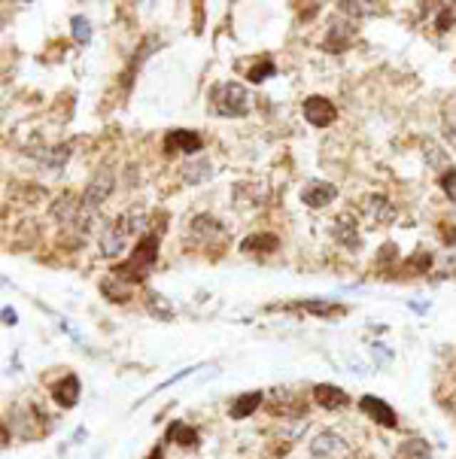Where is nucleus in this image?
I'll list each match as a JSON object with an SVG mask.
<instances>
[{
    "label": "nucleus",
    "mask_w": 456,
    "mask_h": 459,
    "mask_svg": "<svg viewBox=\"0 0 456 459\" xmlns=\"http://www.w3.org/2000/svg\"><path fill=\"white\" fill-rule=\"evenodd\" d=\"M155 262H158V234H143L140 240H137L131 259L125 262V265H116V271H113V274L122 277V280L140 283L146 277V271H150Z\"/></svg>",
    "instance_id": "nucleus-1"
},
{
    "label": "nucleus",
    "mask_w": 456,
    "mask_h": 459,
    "mask_svg": "<svg viewBox=\"0 0 456 459\" xmlns=\"http://www.w3.org/2000/svg\"><path fill=\"white\" fill-rule=\"evenodd\" d=\"M213 104L216 113H222V116H244L249 110L247 88L241 83H219L213 88Z\"/></svg>",
    "instance_id": "nucleus-2"
},
{
    "label": "nucleus",
    "mask_w": 456,
    "mask_h": 459,
    "mask_svg": "<svg viewBox=\"0 0 456 459\" xmlns=\"http://www.w3.org/2000/svg\"><path fill=\"white\" fill-rule=\"evenodd\" d=\"M165 155H195L201 153V134L195 131H186V128H174V131H167L165 134Z\"/></svg>",
    "instance_id": "nucleus-3"
},
{
    "label": "nucleus",
    "mask_w": 456,
    "mask_h": 459,
    "mask_svg": "<svg viewBox=\"0 0 456 459\" xmlns=\"http://www.w3.org/2000/svg\"><path fill=\"white\" fill-rule=\"evenodd\" d=\"M335 116H338V110H335V104L328 98L314 95V98L304 100V119L311 122L314 128H326V125H332Z\"/></svg>",
    "instance_id": "nucleus-4"
},
{
    "label": "nucleus",
    "mask_w": 456,
    "mask_h": 459,
    "mask_svg": "<svg viewBox=\"0 0 456 459\" xmlns=\"http://www.w3.org/2000/svg\"><path fill=\"white\" fill-rule=\"evenodd\" d=\"M359 408H362V414H368L374 423H380V426H386V429H395V426H398L395 411H393L390 405H386V401H380V398L365 396V398L359 401Z\"/></svg>",
    "instance_id": "nucleus-5"
},
{
    "label": "nucleus",
    "mask_w": 456,
    "mask_h": 459,
    "mask_svg": "<svg viewBox=\"0 0 456 459\" xmlns=\"http://www.w3.org/2000/svg\"><path fill=\"white\" fill-rule=\"evenodd\" d=\"M314 401L319 408H326V411H338V408H344L350 405V396L344 393L341 386H328V383H316L314 386Z\"/></svg>",
    "instance_id": "nucleus-6"
},
{
    "label": "nucleus",
    "mask_w": 456,
    "mask_h": 459,
    "mask_svg": "<svg viewBox=\"0 0 456 459\" xmlns=\"http://www.w3.org/2000/svg\"><path fill=\"white\" fill-rule=\"evenodd\" d=\"M311 453L316 456V459H341L347 453V444L338 438V435H332V432H326V435H319V438L311 444Z\"/></svg>",
    "instance_id": "nucleus-7"
},
{
    "label": "nucleus",
    "mask_w": 456,
    "mask_h": 459,
    "mask_svg": "<svg viewBox=\"0 0 456 459\" xmlns=\"http://www.w3.org/2000/svg\"><path fill=\"white\" fill-rule=\"evenodd\" d=\"M301 198L307 207H326V204H332L338 198V189L332 186V182H311V186H304L301 192Z\"/></svg>",
    "instance_id": "nucleus-8"
},
{
    "label": "nucleus",
    "mask_w": 456,
    "mask_h": 459,
    "mask_svg": "<svg viewBox=\"0 0 456 459\" xmlns=\"http://www.w3.org/2000/svg\"><path fill=\"white\" fill-rule=\"evenodd\" d=\"M113 192V174H98L95 177V182H91V186L86 189V204L88 207H98L100 201H107V195Z\"/></svg>",
    "instance_id": "nucleus-9"
},
{
    "label": "nucleus",
    "mask_w": 456,
    "mask_h": 459,
    "mask_svg": "<svg viewBox=\"0 0 456 459\" xmlns=\"http://www.w3.org/2000/svg\"><path fill=\"white\" fill-rule=\"evenodd\" d=\"M55 401H58L61 408H73L79 401V377L76 374H67L64 381L55 386Z\"/></svg>",
    "instance_id": "nucleus-10"
},
{
    "label": "nucleus",
    "mask_w": 456,
    "mask_h": 459,
    "mask_svg": "<svg viewBox=\"0 0 456 459\" xmlns=\"http://www.w3.org/2000/svg\"><path fill=\"white\" fill-rule=\"evenodd\" d=\"M165 438H167V441H177L180 447H198V432L192 429V426H186V423H182V420L170 423Z\"/></svg>",
    "instance_id": "nucleus-11"
},
{
    "label": "nucleus",
    "mask_w": 456,
    "mask_h": 459,
    "mask_svg": "<svg viewBox=\"0 0 456 459\" xmlns=\"http://www.w3.org/2000/svg\"><path fill=\"white\" fill-rule=\"evenodd\" d=\"M365 210H368V216L374 222H393V216H395V210H393V204L386 201V198H380V195H374V198H368L365 201Z\"/></svg>",
    "instance_id": "nucleus-12"
},
{
    "label": "nucleus",
    "mask_w": 456,
    "mask_h": 459,
    "mask_svg": "<svg viewBox=\"0 0 456 459\" xmlns=\"http://www.w3.org/2000/svg\"><path fill=\"white\" fill-rule=\"evenodd\" d=\"M241 249L244 252H274V249H280V240L274 234H253L244 240Z\"/></svg>",
    "instance_id": "nucleus-13"
},
{
    "label": "nucleus",
    "mask_w": 456,
    "mask_h": 459,
    "mask_svg": "<svg viewBox=\"0 0 456 459\" xmlns=\"http://www.w3.org/2000/svg\"><path fill=\"white\" fill-rule=\"evenodd\" d=\"M259 405H261V393H244V396L232 405V417H234V420H247Z\"/></svg>",
    "instance_id": "nucleus-14"
},
{
    "label": "nucleus",
    "mask_w": 456,
    "mask_h": 459,
    "mask_svg": "<svg viewBox=\"0 0 456 459\" xmlns=\"http://www.w3.org/2000/svg\"><path fill=\"white\" fill-rule=\"evenodd\" d=\"M429 456H432L429 444H426V441H420V438L405 441L402 447H398V459H429Z\"/></svg>",
    "instance_id": "nucleus-15"
},
{
    "label": "nucleus",
    "mask_w": 456,
    "mask_h": 459,
    "mask_svg": "<svg viewBox=\"0 0 456 459\" xmlns=\"http://www.w3.org/2000/svg\"><path fill=\"white\" fill-rule=\"evenodd\" d=\"M350 225V220H347V216H341V220L335 222V237L341 240V244H344V247H350V249H356L359 247V234H356V225H353V228H347Z\"/></svg>",
    "instance_id": "nucleus-16"
},
{
    "label": "nucleus",
    "mask_w": 456,
    "mask_h": 459,
    "mask_svg": "<svg viewBox=\"0 0 456 459\" xmlns=\"http://www.w3.org/2000/svg\"><path fill=\"white\" fill-rule=\"evenodd\" d=\"M429 265H432V256L426 249H420V252H414L408 262H402V271L405 274H426L429 271Z\"/></svg>",
    "instance_id": "nucleus-17"
},
{
    "label": "nucleus",
    "mask_w": 456,
    "mask_h": 459,
    "mask_svg": "<svg viewBox=\"0 0 456 459\" xmlns=\"http://www.w3.org/2000/svg\"><path fill=\"white\" fill-rule=\"evenodd\" d=\"M301 307L307 314H319V316H341L344 314V307L341 304H326V301H304Z\"/></svg>",
    "instance_id": "nucleus-18"
},
{
    "label": "nucleus",
    "mask_w": 456,
    "mask_h": 459,
    "mask_svg": "<svg viewBox=\"0 0 456 459\" xmlns=\"http://www.w3.org/2000/svg\"><path fill=\"white\" fill-rule=\"evenodd\" d=\"M274 71H277V67H274V61H261L259 67H253V71H249V83H261V79L271 76Z\"/></svg>",
    "instance_id": "nucleus-19"
},
{
    "label": "nucleus",
    "mask_w": 456,
    "mask_h": 459,
    "mask_svg": "<svg viewBox=\"0 0 456 459\" xmlns=\"http://www.w3.org/2000/svg\"><path fill=\"white\" fill-rule=\"evenodd\" d=\"M73 28H76V31H73V33H76V40H88V37H91L88 21H86L83 16H76V19H73Z\"/></svg>",
    "instance_id": "nucleus-20"
},
{
    "label": "nucleus",
    "mask_w": 456,
    "mask_h": 459,
    "mask_svg": "<svg viewBox=\"0 0 456 459\" xmlns=\"http://www.w3.org/2000/svg\"><path fill=\"white\" fill-rule=\"evenodd\" d=\"M441 189L444 192H453L456 189V170H447V174L441 177Z\"/></svg>",
    "instance_id": "nucleus-21"
},
{
    "label": "nucleus",
    "mask_w": 456,
    "mask_h": 459,
    "mask_svg": "<svg viewBox=\"0 0 456 459\" xmlns=\"http://www.w3.org/2000/svg\"><path fill=\"white\" fill-rule=\"evenodd\" d=\"M453 25V13H450V6L447 9H444V13L438 16V31H447Z\"/></svg>",
    "instance_id": "nucleus-22"
},
{
    "label": "nucleus",
    "mask_w": 456,
    "mask_h": 459,
    "mask_svg": "<svg viewBox=\"0 0 456 459\" xmlns=\"http://www.w3.org/2000/svg\"><path fill=\"white\" fill-rule=\"evenodd\" d=\"M441 225H444V228H441V237H444V244H453V240H456V228H453V225L447 228V222H441Z\"/></svg>",
    "instance_id": "nucleus-23"
},
{
    "label": "nucleus",
    "mask_w": 456,
    "mask_h": 459,
    "mask_svg": "<svg viewBox=\"0 0 456 459\" xmlns=\"http://www.w3.org/2000/svg\"><path fill=\"white\" fill-rule=\"evenodd\" d=\"M4 319H6V326H16V311H9V307H4Z\"/></svg>",
    "instance_id": "nucleus-24"
}]
</instances>
